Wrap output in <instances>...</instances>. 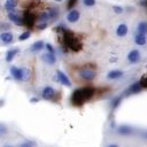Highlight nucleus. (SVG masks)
<instances>
[{
    "mask_svg": "<svg viewBox=\"0 0 147 147\" xmlns=\"http://www.w3.org/2000/svg\"><path fill=\"white\" fill-rule=\"evenodd\" d=\"M60 28V26H59ZM62 32H63V39H64V42L67 44V46L72 49V51H79L82 48V44L78 41V39L75 37V34L70 31H67V30H63V29H60Z\"/></svg>",
    "mask_w": 147,
    "mask_h": 147,
    "instance_id": "2",
    "label": "nucleus"
},
{
    "mask_svg": "<svg viewBox=\"0 0 147 147\" xmlns=\"http://www.w3.org/2000/svg\"><path fill=\"white\" fill-rule=\"evenodd\" d=\"M113 9L116 14H122L123 13V8L121 6H113Z\"/></svg>",
    "mask_w": 147,
    "mask_h": 147,
    "instance_id": "28",
    "label": "nucleus"
},
{
    "mask_svg": "<svg viewBox=\"0 0 147 147\" xmlns=\"http://www.w3.org/2000/svg\"><path fill=\"white\" fill-rule=\"evenodd\" d=\"M16 0H7L6 3H5V8L8 10V11H13L14 8L16 7Z\"/></svg>",
    "mask_w": 147,
    "mask_h": 147,
    "instance_id": "20",
    "label": "nucleus"
},
{
    "mask_svg": "<svg viewBox=\"0 0 147 147\" xmlns=\"http://www.w3.org/2000/svg\"><path fill=\"white\" fill-rule=\"evenodd\" d=\"M46 26H47V23H41V24L38 25V29H39V30H44Z\"/></svg>",
    "mask_w": 147,
    "mask_h": 147,
    "instance_id": "34",
    "label": "nucleus"
},
{
    "mask_svg": "<svg viewBox=\"0 0 147 147\" xmlns=\"http://www.w3.org/2000/svg\"><path fill=\"white\" fill-rule=\"evenodd\" d=\"M126 33H127V25L123 24V23L119 24L116 29V34L118 37H124V36H126Z\"/></svg>",
    "mask_w": 147,
    "mask_h": 147,
    "instance_id": "12",
    "label": "nucleus"
},
{
    "mask_svg": "<svg viewBox=\"0 0 147 147\" xmlns=\"http://www.w3.org/2000/svg\"><path fill=\"white\" fill-rule=\"evenodd\" d=\"M38 101H39V99H37V98H31V102L34 103V102H38Z\"/></svg>",
    "mask_w": 147,
    "mask_h": 147,
    "instance_id": "35",
    "label": "nucleus"
},
{
    "mask_svg": "<svg viewBox=\"0 0 147 147\" xmlns=\"http://www.w3.org/2000/svg\"><path fill=\"white\" fill-rule=\"evenodd\" d=\"M108 147H118V146H117V145H115V144H113V145H109Z\"/></svg>",
    "mask_w": 147,
    "mask_h": 147,
    "instance_id": "36",
    "label": "nucleus"
},
{
    "mask_svg": "<svg viewBox=\"0 0 147 147\" xmlns=\"http://www.w3.org/2000/svg\"><path fill=\"white\" fill-rule=\"evenodd\" d=\"M79 75H80V77L83 78V79H85V80H93L95 77H96V74L93 71V70H91V69H84V70H82L80 72H79Z\"/></svg>",
    "mask_w": 147,
    "mask_h": 147,
    "instance_id": "6",
    "label": "nucleus"
},
{
    "mask_svg": "<svg viewBox=\"0 0 147 147\" xmlns=\"http://www.w3.org/2000/svg\"><path fill=\"white\" fill-rule=\"evenodd\" d=\"M44 47H45L44 42H42L41 40H38V41H36V42H33V44L31 45V47H30V51H31V52H33V53H36V52H39V51H41Z\"/></svg>",
    "mask_w": 147,
    "mask_h": 147,
    "instance_id": "15",
    "label": "nucleus"
},
{
    "mask_svg": "<svg viewBox=\"0 0 147 147\" xmlns=\"http://www.w3.org/2000/svg\"><path fill=\"white\" fill-rule=\"evenodd\" d=\"M141 84H140V82H137V83H134V84H132L129 88H127V94H133V93H138L140 90H141Z\"/></svg>",
    "mask_w": 147,
    "mask_h": 147,
    "instance_id": "13",
    "label": "nucleus"
},
{
    "mask_svg": "<svg viewBox=\"0 0 147 147\" xmlns=\"http://www.w3.org/2000/svg\"><path fill=\"white\" fill-rule=\"evenodd\" d=\"M76 2H77V0H69V2H68V9H71L75 5H76Z\"/></svg>",
    "mask_w": 147,
    "mask_h": 147,
    "instance_id": "29",
    "label": "nucleus"
},
{
    "mask_svg": "<svg viewBox=\"0 0 147 147\" xmlns=\"http://www.w3.org/2000/svg\"><path fill=\"white\" fill-rule=\"evenodd\" d=\"M127 60H129L131 63H137V62H139V60H140V52H139L138 49L131 51V52L129 53V55H127Z\"/></svg>",
    "mask_w": 147,
    "mask_h": 147,
    "instance_id": "9",
    "label": "nucleus"
},
{
    "mask_svg": "<svg viewBox=\"0 0 147 147\" xmlns=\"http://www.w3.org/2000/svg\"><path fill=\"white\" fill-rule=\"evenodd\" d=\"M45 47L47 48L48 53H54V48L52 47V45H51V44H46V45H45Z\"/></svg>",
    "mask_w": 147,
    "mask_h": 147,
    "instance_id": "32",
    "label": "nucleus"
},
{
    "mask_svg": "<svg viewBox=\"0 0 147 147\" xmlns=\"http://www.w3.org/2000/svg\"><path fill=\"white\" fill-rule=\"evenodd\" d=\"M30 78V71L28 69H24V79L23 80H29Z\"/></svg>",
    "mask_w": 147,
    "mask_h": 147,
    "instance_id": "30",
    "label": "nucleus"
},
{
    "mask_svg": "<svg viewBox=\"0 0 147 147\" xmlns=\"http://www.w3.org/2000/svg\"><path fill=\"white\" fill-rule=\"evenodd\" d=\"M54 1H57V2H60V1H62V0H54Z\"/></svg>",
    "mask_w": 147,
    "mask_h": 147,
    "instance_id": "37",
    "label": "nucleus"
},
{
    "mask_svg": "<svg viewBox=\"0 0 147 147\" xmlns=\"http://www.w3.org/2000/svg\"><path fill=\"white\" fill-rule=\"evenodd\" d=\"M56 76H57V79H59V82H60L61 84H63L64 86H68V87L71 86L70 79H69V78L65 76V74H63L61 70H57V71H56Z\"/></svg>",
    "mask_w": 147,
    "mask_h": 147,
    "instance_id": "7",
    "label": "nucleus"
},
{
    "mask_svg": "<svg viewBox=\"0 0 147 147\" xmlns=\"http://www.w3.org/2000/svg\"><path fill=\"white\" fill-rule=\"evenodd\" d=\"M29 37H30V31H25V32H23V33L20 34L18 40H20V41H24V40H26Z\"/></svg>",
    "mask_w": 147,
    "mask_h": 147,
    "instance_id": "24",
    "label": "nucleus"
},
{
    "mask_svg": "<svg viewBox=\"0 0 147 147\" xmlns=\"http://www.w3.org/2000/svg\"><path fill=\"white\" fill-rule=\"evenodd\" d=\"M23 23L28 28H32L36 23V16L31 11H25L23 15Z\"/></svg>",
    "mask_w": 147,
    "mask_h": 147,
    "instance_id": "3",
    "label": "nucleus"
},
{
    "mask_svg": "<svg viewBox=\"0 0 147 147\" xmlns=\"http://www.w3.org/2000/svg\"><path fill=\"white\" fill-rule=\"evenodd\" d=\"M134 42L139 46H142L146 44V36L142 34V33H137L134 36Z\"/></svg>",
    "mask_w": 147,
    "mask_h": 147,
    "instance_id": "18",
    "label": "nucleus"
},
{
    "mask_svg": "<svg viewBox=\"0 0 147 147\" xmlns=\"http://www.w3.org/2000/svg\"><path fill=\"white\" fill-rule=\"evenodd\" d=\"M137 31H138V33L146 34L147 33V22H140L137 26Z\"/></svg>",
    "mask_w": 147,
    "mask_h": 147,
    "instance_id": "19",
    "label": "nucleus"
},
{
    "mask_svg": "<svg viewBox=\"0 0 147 147\" xmlns=\"http://www.w3.org/2000/svg\"><path fill=\"white\" fill-rule=\"evenodd\" d=\"M5 147H11V146H5Z\"/></svg>",
    "mask_w": 147,
    "mask_h": 147,
    "instance_id": "38",
    "label": "nucleus"
},
{
    "mask_svg": "<svg viewBox=\"0 0 147 147\" xmlns=\"http://www.w3.org/2000/svg\"><path fill=\"white\" fill-rule=\"evenodd\" d=\"M18 52H20L18 48H11V49H9V51L6 53V61H7V62H11L13 59L15 57V55H16Z\"/></svg>",
    "mask_w": 147,
    "mask_h": 147,
    "instance_id": "16",
    "label": "nucleus"
},
{
    "mask_svg": "<svg viewBox=\"0 0 147 147\" xmlns=\"http://www.w3.org/2000/svg\"><path fill=\"white\" fill-rule=\"evenodd\" d=\"M20 147H34V142L33 141H24L23 144L20 145Z\"/></svg>",
    "mask_w": 147,
    "mask_h": 147,
    "instance_id": "25",
    "label": "nucleus"
},
{
    "mask_svg": "<svg viewBox=\"0 0 147 147\" xmlns=\"http://www.w3.org/2000/svg\"><path fill=\"white\" fill-rule=\"evenodd\" d=\"M93 94H94V88H92V87H82V88H78V90L74 91V93L71 95V101H72L74 105L80 106L85 101L91 99L93 96Z\"/></svg>",
    "mask_w": 147,
    "mask_h": 147,
    "instance_id": "1",
    "label": "nucleus"
},
{
    "mask_svg": "<svg viewBox=\"0 0 147 147\" xmlns=\"http://www.w3.org/2000/svg\"><path fill=\"white\" fill-rule=\"evenodd\" d=\"M119 100H121V98H116V99L114 100V102H113V107H114V108L119 103Z\"/></svg>",
    "mask_w": 147,
    "mask_h": 147,
    "instance_id": "33",
    "label": "nucleus"
},
{
    "mask_svg": "<svg viewBox=\"0 0 147 147\" xmlns=\"http://www.w3.org/2000/svg\"><path fill=\"white\" fill-rule=\"evenodd\" d=\"M131 132H132V130H131V127L127 126V125H122V126H119V129H118V133H121V134H130Z\"/></svg>",
    "mask_w": 147,
    "mask_h": 147,
    "instance_id": "21",
    "label": "nucleus"
},
{
    "mask_svg": "<svg viewBox=\"0 0 147 147\" xmlns=\"http://www.w3.org/2000/svg\"><path fill=\"white\" fill-rule=\"evenodd\" d=\"M122 76H123V72L121 70H111L107 74L108 79H117V78H121Z\"/></svg>",
    "mask_w": 147,
    "mask_h": 147,
    "instance_id": "17",
    "label": "nucleus"
},
{
    "mask_svg": "<svg viewBox=\"0 0 147 147\" xmlns=\"http://www.w3.org/2000/svg\"><path fill=\"white\" fill-rule=\"evenodd\" d=\"M83 3L87 7H92L95 5V0H83Z\"/></svg>",
    "mask_w": 147,
    "mask_h": 147,
    "instance_id": "26",
    "label": "nucleus"
},
{
    "mask_svg": "<svg viewBox=\"0 0 147 147\" xmlns=\"http://www.w3.org/2000/svg\"><path fill=\"white\" fill-rule=\"evenodd\" d=\"M140 84H141V86L147 87V74L144 75V76L141 77V79H140Z\"/></svg>",
    "mask_w": 147,
    "mask_h": 147,
    "instance_id": "27",
    "label": "nucleus"
},
{
    "mask_svg": "<svg viewBox=\"0 0 147 147\" xmlns=\"http://www.w3.org/2000/svg\"><path fill=\"white\" fill-rule=\"evenodd\" d=\"M49 18H51V17H49V14H48L47 11H45V13H41V14L39 15V17H38V22L47 23V21H48Z\"/></svg>",
    "mask_w": 147,
    "mask_h": 147,
    "instance_id": "22",
    "label": "nucleus"
},
{
    "mask_svg": "<svg viewBox=\"0 0 147 147\" xmlns=\"http://www.w3.org/2000/svg\"><path fill=\"white\" fill-rule=\"evenodd\" d=\"M13 34L10 33V32H3V33H1V36H0V40L3 42V44H10L11 41H13Z\"/></svg>",
    "mask_w": 147,
    "mask_h": 147,
    "instance_id": "14",
    "label": "nucleus"
},
{
    "mask_svg": "<svg viewBox=\"0 0 147 147\" xmlns=\"http://www.w3.org/2000/svg\"><path fill=\"white\" fill-rule=\"evenodd\" d=\"M8 18H9L14 24H16V25H24V23H23V17H20L16 13H14V10L8 13Z\"/></svg>",
    "mask_w": 147,
    "mask_h": 147,
    "instance_id": "8",
    "label": "nucleus"
},
{
    "mask_svg": "<svg viewBox=\"0 0 147 147\" xmlns=\"http://www.w3.org/2000/svg\"><path fill=\"white\" fill-rule=\"evenodd\" d=\"M47 13L49 14V17L53 20V18H56L59 16V9L57 8H49L47 10Z\"/></svg>",
    "mask_w": 147,
    "mask_h": 147,
    "instance_id": "23",
    "label": "nucleus"
},
{
    "mask_svg": "<svg viewBox=\"0 0 147 147\" xmlns=\"http://www.w3.org/2000/svg\"><path fill=\"white\" fill-rule=\"evenodd\" d=\"M42 60L45 61V62H47L48 64H54L55 63V61H56V57H55V55H54V53H45L44 55H42Z\"/></svg>",
    "mask_w": 147,
    "mask_h": 147,
    "instance_id": "11",
    "label": "nucleus"
},
{
    "mask_svg": "<svg viewBox=\"0 0 147 147\" xmlns=\"http://www.w3.org/2000/svg\"><path fill=\"white\" fill-rule=\"evenodd\" d=\"M6 132H7V129H6V126H5L3 124H0V136L5 134Z\"/></svg>",
    "mask_w": 147,
    "mask_h": 147,
    "instance_id": "31",
    "label": "nucleus"
},
{
    "mask_svg": "<svg viewBox=\"0 0 147 147\" xmlns=\"http://www.w3.org/2000/svg\"><path fill=\"white\" fill-rule=\"evenodd\" d=\"M67 20H68V22H70V23L77 22V21L79 20V11L76 10V9H71V10L69 11V14L67 15Z\"/></svg>",
    "mask_w": 147,
    "mask_h": 147,
    "instance_id": "10",
    "label": "nucleus"
},
{
    "mask_svg": "<svg viewBox=\"0 0 147 147\" xmlns=\"http://www.w3.org/2000/svg\"><path fill=\"white\" fill-rule=\"evenodd\" d=\"M10 74L16 80H23L24 79V69L17 68V67H10Z\"/></svg>",
    "mask_w": 147,
    "mask_h": 147,
    "instance_id": "4",
    "label": "nucleus"
},
{
    "mask_svg": "<svg viewBox=\"0 0 147 147\" xmlns=\"http://www.w3.org/2000/svg\"><path fill=\"white\" fill-rule=\"evenodd\" d=\"M41 96L45 100H54L55 98V90L51 86H45L42 92H41Z\"/></svg>",
    "mask_w": 147,
    "mask_h": 147,
    "instance_id": "5",
    "label": "nucleus"
}]
</instances>
